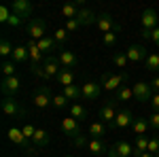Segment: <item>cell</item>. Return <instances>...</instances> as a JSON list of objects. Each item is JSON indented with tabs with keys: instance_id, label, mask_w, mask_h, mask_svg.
<instances>
[{
	"instance_id": "cell-25",
	"label": "cell",
	"mask_w": 159,
	"mask_h": 157,
	"mask_svg": "<svg viewBox=\"0 0 159 157\" xmlns=\"http://www.w3.org/2000/svg\"><path fill=\"white\" fill-rule=\"evenodd\" d=\"M13 62L15 64H25V62H30V51L25 45H19V47L13 49Z\"/></svg>"
},
{
	"instance_id": "cell-24",
	"label": "cell",
	"mask_w": 159,
	"mask_h": 157,
	"mask_svg": "<svg viewBox=\"0 0 159 157\" xmlns=\"http://www.w3.org/2000/svg\"><path fill=\"white\" fill-rule=\"evenodd\" d=\"M64 96L68 98L72 104H76V102L83 98V87H79V85H68V87H64Z\"/></svg>"
},
{
	"instance_id": "cell-50",
	"label": "cell",
	"mask_w": 159,
	"mask_h": 157,
	"mask_svg": "<svg viewBox=\"0 0 159 157\" xmlns=\"http://www.w3.org/2000/svg\"><path fill=\"white\" fill-rule=\"evenodd\" d=\"M151 40H153V43H155V45L159 47V25L155 28V30H153V38H151Z\"/></svg>"
},
{
	"instance_id": "cell-5",
	"label": "cell",
	"mask_w": 159,
	"mask_h": 157,
	"mask_svg": "<svg viewBox=\"0 0 159 157\" xmlns=\"http://www.w3.org/2000/svg\"><path fill=\"white\" fill-rule=\"evenodd\" d=\"M25 47H28V51H30V70H32L34 74H38V70H40V66H43V62H45L47 55L38 49V43L32 40V38H28Z\"/></svg>"
},
{
	"instance_id": "cell-36",
	"label": "cell",
	"mask_w": 159,
	"mask_h": 157,
	"mask_svg": "<svg viewBox=\"0 0 159 157\" xmlns=\"http://www.w3.org/2000/svg\"><path fill=\"white\" fill-rule=\"evenodd\" d=\"M66 106H70V100L64 96V94H60V96H53V109L61 110V109H66Z\"/></svg>"
},
{
	"instance_id": "cell-16",
	"label": "cell",
	"mask_w": 159,
	"mask_h": 157,
	"mask_svg": "<svg viewBox=\"0 0 159 157\" xmlns=\"http://www.w3.org/2000/svg\"><path fill=\"white\" fill-rule=\"evenodd\" d=\"M134 115H132V110L129 109H121L119 113H117V119H115V127H119V130H123V127H129L132 123H134Z\"/></svg>"
},
{
	"instance_id": "cell-22",
	"label": "cell",
	"mask_w": 159,
	"mask_h": 157,
	"mask_svg": "<svg viewBox=\"0 0 159 157\" xmlns=\"http://www.w3.org/2000/svg\"><path fill=\"white\" fill-rule=\"evenodd\" d=\"M51 138L49 134L45 132L43 127H36V134H34V138H32V145L36 146V149H45V146H49Z\"/></svg>"
},
{
	"instance_id": "cell-31",
	"label": "cell",
	"mask_w": 159,
	"mask_h": 157,
	"mask_svg": "<svg viewBox=\"0 0 159 157\" xmlns=\"http://www.w3.org/2000/svg\"><path fill=\"white\" fill-rule=\"evenodd\" d=\"M68 110H70V117H74V119L79 121H83V119H87V110L83 109V106H81V104H70V106H68Z\"/></svg>"
},
{
	"instance_id": "cell-14",
	"label": "cell",
	"mask_w": 159,
	"mask_h": 157,
	"mask_svg": "<svg viewBox=\"0 0 159 157\" xmlns=\"http://www.w3.org/2000/svg\"><path fill=\"white\" fill-rule=\"evenodd\" d=\"M83 87V100L87 102H96L100 98V91H102V85L93 83V81H87L85 85H81Z\"/></svg>"
},
{
	"instance_id": "cell-30",
	"label": "cell",
	"mask_w": 159,
	"mask_h": 157,
	"mask_svg": "<svg viewBox=\"0 0 159 157\" xmlns=\"http://www.w3.org/2000/svg\"><path fill=\"white\" fill-rule=\"evenodd\" d=\"M132 98H134V89H132V87H121V89L115 94V102L121 104V102H129Z\"/></svg>"
},
{
	"instance_id": "cell-7",
	"label": "cell",
	"mask_w": 159,
	"mask_h": 157,
	"mask_svg": "<svg viewBox=\"0 0 159 157\" xmlns=\"http://www.w3.org/2000/svg\"><path fill=\"white\" fill-rule=\"evenodd\" d=\"M25 32H28V36L32 40H40V38L47 36V21L40 19V17H34V19H30L25 24Z\"/></svg>"
},
{
	"instance_id": "cell-43",
	"label": "cell",
	"mask_w": 159,
	"mask_h": 157,
	"mask_svg": "<svg viewBox=\"0 0 159 157\" xmlns=\"http://www.w3.org/2000/svg\"><path fill=\"white\" fill-rule=\"evenodd\" d=\"M148 153L151 155H159V136L148 138Z\"/></svg>"
},
{
	"instance_id": "cell-23",
	"label": "cell",
	"mask_w": 159,
	"mask_h": 157,
	"mask_svg": "<svg viewBox=\"0 0 159 157\" xmlns=\"http://www.w3.org/2000/svg\"><path fill=\"white\" fill-rule=\"evenodd\" d=\"M76 21H79L81 25H91V24L98 21V15H96L93 11H89V9H81L79 15H76Z\"/></svg>"
},
{
	"instance_id": "cell-39",
	"label": "cell",
	"mask_w": 159,
	"mask_h": 157,
	"mask_svg": "<svg viewBox=\"0 0 159 157\" xmlns=\"http://www.w3.org/2000/svg\"><path fill=\"white\" fill-rule=\"evenodd\" d=\"M72 145H74V146H79V149H83V146L89 145V138H87L85 134L81 132V134H76V136L72 138Z\"/></svg>"
},
{
	"instance_id": "cell-11",
	"label": "cell",
	"mask_w": 159,
	"mask_h": 157,
	"mask_svg": "<svg viewBox=\"0 0 159 157\" xmlns=\"http://www.w3.org/2000/svg\"><path fill=\"white\" fill-rule=\"evenodd\" d=\"M134 98L138 100V102H151V98L155 96V91H153V87L148 83H144V81H140V83H136L134 87Z\"/></svg>"
},
{
	"instance_id": "cell-8",
	"label": "cell",
	"mask_w": 159,
	"mask_h": 157,
	"mask_svg": "<svg viewBox=\"0 0 159 157\" xmlns=\"http://www.w3.org/2000/svg\"><path fill=\"white\" fill-rule=\"evenodd\" d=\"M21 89V79L15 74V76H2L0 81V91L4 94V98H15V94H19Z\"/></svg>"
},
{
	"instance_id": "cell-26",
	"label": "cell",
	"mask_w": 159,
	"mask_h": 157,
	"mask_svg": "<svg viewBox=\"0 0 159 157\" xmlns=\"http://www.w3.org/2000/svg\"><path fill=\"white\" fill-rule=\"evenodd\" d=\"M55 81L61 85V87H68V85H74V72L72 70H68V68H61L57 76H55Z\"/></svg>"
},
{
	"instance_id": "cell-9",
	"label": "cell",
	"mask_w": 159,
	"mask_h": 157,
	"mask_svg": "<svg viewBox=\"0 0 159 157\" xmlns=\"http://www.w3.org/2000/svg\"><path fill=\"white\" fill-rule=\"evenodd\" d=\"M96 25H98V30L102 34H106V32H121V25L115 21V17L110 13H100Z\"/></svg>"
},
{
	"instance_id": "cell-46",
	"label": "cell",
	"mask_w": 159,
	"mask_h": 157,
	"mask_svg": "<svg viewBox=\"0 0 159 157\" xmlns=\"http://www.w3.org/2000/svg\"><path fill=\"white\" fill-rule=\"evenodd\" d=\"M79 28H81V24H79L76 19H70V21H66V30H68V32H76Z\"/></svg>"
},
{
	"instance_id": "cell-29",
	"label": "cell",
	"mask_w": 159,
	"mask_h": 157,
	"mask_svg": "<svg viewBox=\"0 0 159 157\" xmlns=\"http://www.w3.org/2000/svg\"><path fill=\"white\" fill-rule=\"evenodd\" d=\"M132 130H134L136 136H144V132L148 130V119H144V117H136L134 123H132Z\"/></svg>"
},
{
	"instance_id": "cell-17",
	"label": "cell",
	"mask_w": 159,
	"mask_h": 157,
	"mask_svg": "<svg viewBox=\"0 0 159 157\" xmlns=\"http://www.w3.org/2000/svg\"><path fill=\"white\" fill-rule=\"evenodd\" d=\"M127 60L129 62H147L148 58V53H147V49L142 47V45H132V47H127Z\"/></svg>"
},
{
	"instance_id": "cell-21",
	"label": "cell",
	"mask_w": 159,
	"mask_h": 157,
	"mask_svg": "<svg viewBox=\"0 0 159 157\" xmlns=\"http://www.w3.org/2000/svg\"><path fill=\"white\" fill-rule=\"evenodd\" d=\"M87 149H89V153H91V155H96V157L108 155V146L104 145L102 140H98V138H91V140H89V145H87Z\"/></svg>"
},
{
	"instance_id": "cell-45",
	"label": "cell",
	"mask_w": 159,
	"mask_h": 157,
	"mask_svg": "<svg viewBox=\"0 0 159 157\" xmlns=\"http://www.w3.org/2000/svg\"><path fill=\"white\" fill-rule=\"evenodd\" d=\"M21 24H24V19H21L19 15H15V13H13L11 19H9V25H11V28H19Z\"/></svg>"
},
{
	"instance_id": "cell-10",
	"label": "cell",
	"mask_w": 159,
	"mask_h": 157,
	"mask_svg": "<svg viewBox=\"0 0 159 157\" xmlns=\"http://www.w3.org/2000/svg\"><path fill=\"white\" fill-rule=\"evenodd\" d=\"M0 106H2V113L7 117H24V109L19 106V102L15 98H2Z\"/></svg>"
},
{
	"instance_id": "cell-42",
	"label": "cell",
	"mask_w": 159,
	"mask_h": 157,
	"mask_svg": "<svg viewBox=\"0 0 159 157\" xmlns=\"http://www.w3.org/2000/svg\"><path fill=\"white\" fill-rule=\"evenodd\" d=\"M21 132H24V136L28 138V140H32L34 134H36V127H34L32 123H24V125H21Z\"/></svg>"
},
{
	"instance_id": "cell-34",
	"label": "cell",
	"mask_w": 159,
	"mask_h": 157,
	"mask_svg": "<svg viewBox=\"0 0 159 157\" xmlns=\"http://www.w3.org/2000/svg\"><path fill=\"white\" fill-rule=\"evenodd\" d=\"M13 45H11V40L7 36H2V40H0V55L2 58H7V55H13Z\"/></svg>"
},
{
	"instance_id": "cell-12",
	"label": "cell",
	"mask_w": 159,
	"mask_h": 157,
	"mask_svg": "<svg viewBox=\"0 0 159 157\" xmlns=\"http://www.w3.org/2000/svg\"><path fill=\"white\" fill-rule=\"evenodd\" d=\"M134 153V146L127 140H117L115 145L108 149V157H129Z\"/></svg>"
},
{
	"instance_id": "cell-51",
	"label": "cell",
	"mask_w": 159,
	"mask_h": 157,
	"mask_svg": "<svg viewBox=\"0 0 159 157\" xmlns=\"http://www.w3.org/2000/svg\"><path fill=\"white\" fill-rule=\"evenodd\" d=\"M140 157H153V155H151V153H142Z\"/></svg>"
},
{
	"instance_id": "cell-40",
	"label": "cell",
	"mask_w": 159,
	"mask_h": 157,
	"mask_svg": "<svg viewBox=\"0 0 159 157\" xmlns=\"http://www.w3.org/2000/svg\"><path fill=\"white\" fill-rule=\"evenodd\" d=\"M102 43H104V47H115V43H117V32H106V34L102 36Z\"/></svg>"
},
{
	"instance_id": "cell-20",
	"label": "cell",
	"mask_w": 159,
	"mask_h": 157,
	"mask_svg": "<svg viewBox=\"0 0 159 157\" xmlns=\"http://www.w3.org/2000/svg\"><path fill=\"white\" fill-rule=\"evenodd\" d=\"M36 43H38V49H40L45 55H53V51L60 49V45L55 43L53 36H45V38H40V40H36Z\"/></svg>"
},
{
	"instance_id": "cell-53",
	"label": "cell",
	"mask_w": 159,
	"mask_h": 157,
	"mask_svg": "<svg viewBox=\"0 0 159 157\" xmlns=\"http://www.w3.org/2000/svg\"><path fill=\"white\" fill-rule=\"evenodd\" d=\"M157 136H159V132H157Z\"/></svg>"
},
{
	"instance_id": "cell-47",
	"label": "cell",
	"mask_w": 159,
	"mask_h": 157,
	"mask_svg": "<svg viewBox=\"0 0 159 157\" xmlns=\"http://www.w3.org/2000/svg\"><path fill=\"white\" fill-rule=\"evenodd\" d=\"M140 36L144 40H151L153 38V30H147V28H140Z\"/></svg>"
},
{
	"instance_id": "cell-48",
	"label": "cell",
	"mask_w": 159,
	"mask_h": 157,
	"mask_svg": "<svg viewBox=\"0 0 159 157\" xmlns=\"http://www.w3.org/2000/svg\"><path fill=\"white\" fill-rule=\"evenodd\" d=\"M151 106H153V109L159 113V94H155V96L151 98Z\"/></svg>"
},
{
	"instance_id": "cell-4",
	"label": "cell",
	"mask_w": 159,
	"mask_h": 157,
	"mask_svg": "<svg viewBox=\"0 0 159 157\" xmlns=\"http://www.w3.org/2000/svg\"><path fill=\"white\" fill-rule=\"evenodd\" d=\"M32 104L36 109H49L53 106V94H51V87L49 85H40L34 89L32 94Z\"/></svg>"
},
{
	"instance_id": "cell-32",
	"label": "cell",
	"mask_w": 159,
	"mask_h": 157,
	"mask_svg": "<svg viewBox=\"0 0 159 157\" xmlns=\"http://www.w3.org/2000/svg\"><path fill=\"white\" fill-rule=\"evenodd\" d=\"M147 70H151V72H159V53H148L147 58Z\"/></svg>"
},
{
	"instance_id": "cell-18",
	"label": "cell",
	"mask_w": 159,
	"mask_h": 157,
	"mask_svg": "<svg viewBox=\"0 0 159 157\" xmlns=\"http://www.w3.org/2000/svg\"><path fill=\"white\" fill-rule=\"evenodd\" d=\"M140 21H142V28H147V30H155V28H157V24H159L157 11H155V9H147V11L142 13Z\"/></svg>"
},
{
	"instance_id": "cell-6",
	"label": "cell",
	"mask_w": 159,
	"mask_h": 157,
	"mask_svg": "<svg viewBox=\"0 0 159 157\" xmlns=\"http://www.w3.org/2000/svg\"><path fill=\"white\" fill-rule=\"evenodd\" d=\"M60 70H61V64H60V60H57V55H47L36 76H43V79H55Z\"/></svg>"
},
{
	"instance_id": "cell-52",
	"label": "cell",
	"mask_w": 159,
	"mask_h": 157,
	"mask_svg": "<svg viewBox=\"0 0 159 157\" xmlns=\"http://www.w3.org/2000/svg\"><path fill=\"white\" fill-rule=\"evenodd\" d=\"M66 157H72V155H66Z\"/></svg>"
},
{
	"instance_id": "cell-13",
	"label": "cell",
	"mask_w": 159,
	"mask_h": 157,
	"mask_svg": "<svg viewBox=\"0 0 159 157\" xmlns=\"http://www.w3.org/2000/svg\"><path fill=\"white\" fill-rule=\"evenodd\" d=\"M11 11L15 13V15H19L24 21H30V15H32V11H34V7L28 2V0H15L11 4Z\"/></svg>"
},
{
	"instance_id": "cell-49",
	"label": "cell",
	"mask_w": 159,
	"mask_h": 157,
	"mask_svg": "<svg viewBox=\"0 0 159 157\" xmlns=\"http://www.w3.org/2000/svg\"><path fill=\"white\" fill-rule=\"evenodd\" d=\"M151 87H153V91H155V94H159V76H155V79H153V81H151Z\"/></svg>"
},
{
	"instance_id": "cell-2",
	"label": "cell",
	"mask_w": 159,
	"mask_h": 157,
	"mask_svg": "<svg viewBox=\"0 0 159 157\" xmlns=\"http://www.w3.org/2000/svg\"><path fill=\"white\" fill-rule=\"evenodd\" d=\"M7 136H9V140H11V142H15L17 146H21L28 155H36V153H38V149L32 145V140H28V138L24 136L21 127H15V125L9 127V130H7Z\"/></svg>"
},
{
	"instance_id": "cell-28",
	"label": "cell",
	"mask_w": 159,
	"mask_h": 157,
	"mask_svg": "<svg viewBox=\"0 0 159 157\" xmlns=\"http://www.w3.org/2000/svg\"><path fill=\"white\" fill-rule=\"evenodd\" d=\"M79 11H81V7H79L76 2H72V4H64V7H61V15L66 17V21H70V19H76Z\"/></svg>"
},
{
	"instance_id": "cell-41",
	"label": "cell",
	"mask_w": 159,
	"mask_h": 157,
	"mask_svg": "<svg viewBox=\"0 0 159 157\" xmlns=\"http://www.w3.org/2000/svg\"><path fill=\"white\" fill-rule=\"evenodd\" d=\"M148 127H151L153 132H159V113L157 110L148 115Z\"/></svg>"
},
{
	"instance_id": "cell-38",
	"label": "cell",
	"mask_w": 159,
	"mask_h": 157,
	"mask_svg": "<svg viewBox=\"0 0 159 157\" xmlns=\"http://www.w3.org/2000/svg\"><path fill=\"white\" fill-rule=\"evenodd\" d=\"M68 34H70V32H68L66 28H60V30H55L53 38H55V43H57V45H64V43L68 40Z\"/></svg>"
},
{
	"instance_id": "cell-15",
	"label": "cell",
	"mask_w": 159,
	"mask_h": 157,
	"mask_svg": "<svg viewBox=\"0 0 159 157\" xmlns=\"http://www.w3.org/2000/svg\"><path fill=\"white\" fill-rule=\"evenodd\" d=\"M61 132L66 134V136H70V138H74L76 134H81V125H79V121L74 119V117H64L61 119Z\"/></svg>"
},
{
	"instance_id": "cell-1",
	"label": "cell",
	"mask_w": 159,
	"mask_h": 157,
	"mask_svg": "<svg viewBox=\"0 0 159 157\" xmlns=\"http://www.w3.org/2000/svg\"><path fill=\"white\" fill-rule=\"evenodd\" d=\"M129 81V74L125 72H119V74H115V72H104L102 76H100V85L106 89V91H119L123 87V83H127Z\"/></svg>"
},
{
	"instance_id": "cell-27",
	"label": "cell",
	"mask_w": 159,
	"mask_h": 157,
	"mask_svg": "<svg viewBox=\"0 0 159 157\" xmlns=\"http://www.w3.org/2000/svg\"><path fill=\"white\" fill-rule=\"evenodd\" d=\"M106 132H108V127H106L102 121H98V123H91V125H89V136H91V138H98V140H102V138L106 136Z\"/></svg>"
},
{
	"instance_id": "cell-3",
	"label": "cell",
	"mask_w": 159,
	"mask_h": 157,
	"mask_svg": "<svg viewBox=\"0 0 159 157\" xmlns=\"http://www.w3.org/2000/svg\"><path fill=\"white\" fill-rule=\"evenodd\" d=\"M117 106H119V102H115V98H110V100H106L102 104V109H100V121L108 130H115V119H117V113H119Z\"/></svg>"
},
{
	"instance_id": "cell-33",
	"label": "cell",
	"mask_w": 159,
	"mask_h": 157,
	"mask_svg": "<svg viewBox=\"0 0 159 157\" xmlns=\"http://www.w3.org/2000/svg\"><path fill=\"white\" fill-rule=\"evenodd\" d=\"M112 62H115V66H117V68H121V72L123 70H125V68H127V55H125V53H119V51H115V53H112Z\"/></svg>"
},
{
	"instance_id": "cell-37",
	"label": "cell",
	"mask_w": 159,
	"mask_h": 157,
	"mask_svg": "<svg viewBox=\"0 0 159 157\" xmlns=\"http://www.w3.org/2000/svg\"><path fill=\"white\" fill-rule=\"evenodd\" d=\"M15 62H11V60H4L2 62V74L4 76H15Z\"/></svg>"
},
{
	"instance_id": "cell-35",
	"label": "cell",
	"mask_w": 159,
	"mask_h": 157,
	"mask_svg": "<svg viewBox=\"0 0 159 157\" xmlns=\"http://www.w3.org/2000/svg\"><path fill=\"white\" fill-rule=\"evenodd\" d=\"M134 149L138 151V153H148V138H144V136H136Z\"/></svg>"
},
{
	"instance_id": "cell-19",
	"label": "cell",
	"mask_w": 159,
	"mask_h": 157,
	"mask_svg": "<svg viewBox=\"0 0 159 157\" xmlns=\"http://www.w3.org/2000/svg\"><path fill=\"white\" fill-rule=\"evenodd\" d=\"M57 60H60L61 68H68V70L76 68V64H79V58L74 55L72 51H60L57 53Z\"/></svg>"
},
{
	"instance_id": "cell-44",
	"label": "cell",
	"mask_w": 159,
	"mask_h": 157,
	"mask_svg": "<svg viewBox=\"0 0 159 157\" xmlns=\"http://www.w3.org/2000/svg\"><path fill=\"white\" fill-rule=\"evenodd\" d=\"M11 15H13L11 7H2V9H0V21H2V24H9Z\"/></svg>"
}]
</instances>
